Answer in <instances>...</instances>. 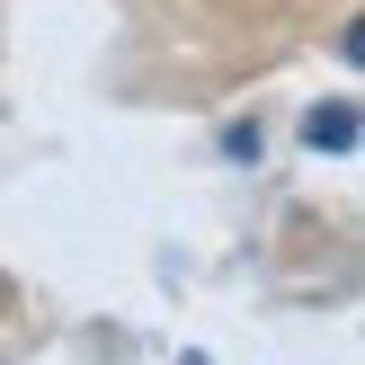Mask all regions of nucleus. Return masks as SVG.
Wrapping results in <instances>:
<instances>
[{
    "mask_svg": "<svg viewBox=\"0 0 365 365\" xmlns=\"http://www.w3.org/2000/svg\"><path fill=\"white\" fill-rule=\"evenodd\" d=\"M303 143H312V152H356V107L348 98L312 107V116H303Z\"/></svg>",
    "mask_w": 365,
    "mask_h": 365,
    "instance_id": "nucleus-1",
    "label": "nucleus"
},
{
    "mask_svg": "<svg viewBox=\"0 0 365 365\" xmlns=\"http://www.w3.org/2000/svg\"><path fill=\"white\" fill-rule=\"evenodd\" d=\"M187 365H205V356H187Z\"/></svg>",
    "mask_w": 365,
    "mask_h": 365,
    "instance_id": "nucleus-2",
    "label": "nucleus"
}]
</instances>
